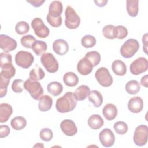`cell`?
Here are the masks:
<instances>
[{"mask_svg": "<svg viewBox=\"0 0 148 148\" xmlns=\"http://www.w3.org/2000/svg\"><path fill=\"white\" fill-rule=\"evenodd\" d=\"M77 99L72 92H67L57 99L56 108L57 110L62 113L73 110L77 105Z\"/></svg>", "mask_w": 148, "mask_h": 148, "instance_id": "cell-1", "label": "cell"}, {"mask_svg": "<svg viewBox=\"0 0 148 148\" xmlns=\"http://www.w3.org/2000/svg\"><path fill=\"white\" fill-rule=\"evenodd\" d=\"M139 49V43L135 39L127 40L120 47V54L124 58H129L134 56Z\"/></svg>", "mask_w": 148, "mask_h": 148, "instance_id": "cell-2", "label": "cell"}, {"mask_svg": "<svg viewBox=\"0 0 148 148\" xmlns=\"http://www.w3.org/2000/svg\"><path fill=\"white\" fill-rule=\"evenodd\" d=\"M24 88L30 94L31 97L38 100L43 94V89L40 83L38 81L32 80L31 79H28L24 82Z\"/></svg>", "mask_w": 148, "mask_h": 148, "instance_id": "cell-3", "label": "cell"}, {"mask_svg": "<svg viewBox=\"0 0 148 148\" xmlns=\"http://www.w3.org/2000/svg\"><path fill=\"white\" fill-rule=\"evenodd\" d=\"M65 15V24L68 28L73 29L77 28L79 26L80 23V17L71 6H68L66 7Z\"/></svg>", "mask_w": 148, "mask_h": 148, "instance_id": "cell-4", "label": "cell"}, {"mask_svg": "<svg viewBox=\"0 0 148 148\" xmlns=\"http://www.w3.org/2000/svg\"><path fill=\"white\" fill-rule=\"evenodd\" d=\"M40 62L49 73H55L58 69V62L53 54L50 53H43L40 57Z\"/></svg>", "mask_w": 148, "mask_h": 148, "instance_id": "cell-5", "label": "cell"}, {"mask_svg": "<svg viewBox=\"0 0 148 148\" xmlns=\"http://www.w3.org/2000/svg\"><path fill=\"white\" fill-rule=\"evenodd\" d=\"M34 61V57L30 52L20 50L16 54V64L23 68L27 69L29 68Z\"/></svg>", "mask_w": 148, "mask_h": 148, "instance_id": "cell-6", "label": "cell"}, {"mask_svg": "<svg viewBox=\"0 0 148 148\" xmlns=\"http://www.w3.org/2000/svg\"><path fill=\"white\" fill-rule=\"evenodd\" d=\"M148 127L146 125H139L135 130L133 140L134 143L138 146H142L147 142Z\"/></svg>", "mask_w": 148, "mask_h": 148, "instance_id": "cell-7", "label": "cell"}, {"mask_svg": "<svg viewBox=\"0 0 148 148\" xmlns=\"http://www.w3.org/2000/svg\"><path fill=\"white\" fill-rule=\"evenodd\" d=\"M95 77L98 83L104 87H109L113 83V77L105 67L98 69L95 73Z\"/></svg>", "mask_w": 148, "mask_h": 148, "instance_id": "cell-8", "label": "cell"}, {"mask_svg": "<svg viewBox=\"0 0 148 148\" xmlns=\"http://www.w3.org/2000/svg\"><path fill=\"white\" fill-rule=\"evenodd\" d=\"M31 27L35 35L39 38H45L49 35L50 30L40 18H34L31 21Z\"/></svg>", "mask_w": 148, "mask_h": 148, "instance_id": "cell-9", "label": "cell"}, {"mask_svg": "<svg viewBox=\"0 0 148 148\" xmlns=\"http://www.w3.org/2000/svg\"><path fill=\"white\" fill-rule=\"evenodd\" d=\"M148 69V62L145 57H139L134 60L130 65L131 73L134 75H138L146 72Z\"/></svg>", "mask_w": 148, "mask_h": 148, "instance_id": "cell-10", "label": "cell"}, {"mask_svg": "<svg viewBox=\"0 0 148 148\" xmlns=\"http://www.w3.org/2000/svg\"><path fill=\"white\" fill-rule=\"evenodd\" d=\"M99 139L101 143L106 147L112 146L115 142V136L111 130L104 128L99 134Z\"/></svg>", "mask_w": 148, "mask_h": 148, "instance_id": "cell-11", "label": "cell"}, {"mask_svg": "<svg viewBox=\"0 0 148 148\" xmlns=\"http://www.w3.org/2000/svg\"><path fill=\"white\" fill-rule=\"evenodd\" d=\"M17 46V43L15 39L5 34L0 35V47L5 52L8 53L15 50Z\"/></svg>", "mask_w": 148, "mask_h": 148, "instance_id": "cell-12", "label": "cell"}, {"mask_svg": "<svg viewBox=\"0 0 148 148\" xmlns=\"http://www.w3.org/2000/svg\"><path fill=\"white\" fill-rule=\"evenodd\" d=\"M60 128L66 136H72L77 132V128L73 121L69 119L63 120L60 124Z\"/></svg>", "mask_w": 148, "mask_h": 148, "instance_id": "cell-13", "label": "cell"}, {"mask_svg": "<svg viewBox=\"0 0 148 148\" xmlns=\"http://www.w3.org/2000/svg\"><path fill=\"white\" fill-rule=\"evenodd\" d=\"M93 67L91 61L84 57L77 63V70L80 75L85 76L90 74L92 72Z\"/></svg>", "mask_w": 148, "mask_h": 148, "instance_id": "cell-14", "label": "cell"}, {"mask_svg": "<svg viewBox=\"0 0 148 148\" xmlns=\"http://www.w3.org/2000/svg\"><path fill=\"white\" fill-rule=\"evenodd\" d=\"M143 108V101L142 99L139 96L132 97L128 101V108L129 110L132 113H139L142 111Z\"/></svg>", "mask_w": 148, "mask_h": 148, "instance_id": "cell-15", "label": "cell"}, {"mask_svg": "<svg viewBox=\"0 0 148 148\" xmlns=\"http://www.w3.org/2000/svg\"><path fill=\"white\" fill-rule=\"evenodd\" d=\"M53 49L57 54L62 56L68 53L69 50V45L66 40L62 39H58L53 42Z\"/></svg>", "mask_w": 148, "mask_h": 148, "instance_id": "cell-16", "label": "cell"}, {"mask_svg": "<svg viewBox=\"0 0 148 148\" xmlns=\"http://www.w3.org/2000/svg\"><path fill=\"white\" fill-rule=\"evenodd\" d=\"M62 10L63 6L62 2L59 1H54L50 4L47 15L53 18H58L61 17Z\"/></svg>", "mask_w": 148, "mask_h": 148, "instance_id": "cell-17", "label": "cell"}, {"mask_svg": "<svg viewBox=\"0 0 148 148\" xmlns=\"http://www.w3.org/2000/svg\"><path fill=\"white\" fill-rule=\"evenodd\" d=\"M13 113L12 106L6 103L0 104V123L6 122Z\"/></svg>", "mask_w": 148, "mask_h": 148, "instance_id": "cell-18", "label": "cell"}, {"mask_svg": "<svg viewBox=\"0 0 148 148\" xmlns=\"http://www.w3.org/2000/svg\"><path fill=\"white\" fill-rule=\"evenodd\" d=\"M102 113L107 120H113L117 115V109L114 104L108 103L103 107Z\"/></svg>", "mask_w": 148, "mask_h": 148, "instance_id": "cell-19", "label": "cell"}, {"mask_svg": "<svg viewBox=\"0 0 148 148\" xmlns=\"http://www.w3.org/2000/svg\"><path fill=\"white\" fill-rule=\"evenodd\" d=\"M53 105V99L48 95H42L39 98L38 108L41 112H47L50 110Z\"/></svg>", "mask_w": 148, "mask_h": 148, "instance_id": "cell-20", "label": "cell"}, {"mask_svg": "<svg viewBox=\"0 0 148 148\" xmlns=\"http://www.w3.org/2000/svg\"><path fill=\"white\" fill-rule=\"evenodd\" d=\"M112 69L117 76H124L127 72V66L125 63L120 60H116L112 62Z\"/></svg>", "mask_w": 148, "mask_h": 148, "instance_id": "cell-21", "label": "cell"}, {"mask_svg": "<svg viewBox=\"0 0 148 148\" xmlns=\"http://www.w3.org/2000/svg\"><path fill=\"white\" fill-rule=\"evenodd\" d=\"M104 124L102 117L99 114H92L88 119V125L92 130H99Z\"/></svg>", "mask_w": 148, "mask_h": 148, "instance_id": "cell-22", "label": "cell"}, {"mask_svg": "<svg viewBox=\"0 0 148 148\" xmlns=\"http://www.w3.org/2000/svg\"><path fill=\"white\" fill-rule=\"evenodd\" d=\"M63 81L68 87H75L79 83L78 76L72 72H68L63 76Z\"/></svg>", "mask_w": 148, "mask_h": 148, "instance_id": "cell-23", "label": "cell"}, {"mask_svg": "<svg viewBox=\"0 0 148 148\" xmlns=\"http://www.w3.org/2000/svg\"><path fill=\"white\" fill-rule=\"evenodd\" d=\"M126 3V8L128 14L132 17L137 16L139 11V1L127 0Z\"/></svg>", "mask_w": 148, "mask_h": 148, "instance_id": "cell-24", "label": "cell"}, {"mask_svg": "<svg viewBox=\"0 0 148 148\" xmlns=\"http://www.w3.org/2000/svg\"><path fill=\"white\" fill-rule=\"evenodd\" d=\"M88 100L96 108L101 106L103 103V97L100 92L97 90H92L90 92Z\"/></svg>", "mask_w": 148, "mask_h": 148, "instance_id": "cell-25", "label": "cell"}, {"mask_svg": "<svg viewBox=\"0 0 148 148\" xmlns=\"http://www.w3.org/2000/svg\"><path fill=\"white\" fill-rule=\"evenodd\" d=\"M90 89L86 85H81L76 88L74 94L77 101L84 100L89 95Z\"/></svg>", "mask_w": 148, "mask_h": 148, "instance_id": "cell-26", "label": "cell"}, {"mask_svg": "<svg viewBox=\"0 0 148 148\" xmlns=\"http://www.w3.org/2000/svg\"><path fill=\"white\" fill-rule=\"evenodd\" d=\"M47 91L53 96L59 95L63 90L62 85L58 82H51L47 86Z\"/></svg>", "mask_w": 148, "mask_h": 148, "instance_id": "cell-27", "label": "cell"}, {"mask_svg": "<svg viewBox=\"0 0 148 148\" xmlns=\"http://www.w3.org/2000/svg\"><path fill=\"white\" fill-rule=\"evenodd\" d=\"M10 125L13 129L16 131L21 130L24 128L27 125L26 119L22 116H17L12 119Z\"/></svg>", "mask_w": 148, "mask_h": 148, "instance_id": "cell-28", "label": "cell"}, {"mask_svg": "<svg viewBox=\"0 0 148 148\" xmlns=\"http://www.w3.org/2000/svg\"><path fill=\"white\" fill-rule=\"evenodd\" d=\"M45 76V72L38 65H36L35 67L33 68L29 72V79L32 80L39 81L42 80Z\"/></svg>", "mask_w": 148, "mask_h": 148, "instance_id": "cell-29", "label": "cell"}, {"mask_svg": "<svg viewBox=\"0 0 148 148\" xmlns=\"http://www.w3.org/2000/svg\"><path fill=\"white\" fill-rule=\"evenodd\" d=\"M31 49L37 56H40L47 50V46L45 42L37 40L33 43Z\"/></svg>", "mask_w": 148, "mask_h": 148, "instance_id": "cell-30", "label": "cell"}, {"mask_svg": "<svg viewBox=\"0 0 148 148\" xmlns=\"http://www.w3.org/2000/svg\"><path fill=\"white\" fill-rule=\"evenodd\" d=\"M140 89V85L137 80H131L128 82L125 85L126 91L131 95L137 94Z\"/></svg>", "mask_w": 148, "mask_h": 148, "instance_id": "cell-31", "label": "cell"}, {"mask_svg": "<svg viewBox=\"0 0 148 148\" xmlns=\"http://www.w3.org/2000/svg\"><path fill=\"white\" fill-rule=\"evenodd\" d=\"M102 34L109 39L116 38V27L111 24L105 25L102 29Z\"/></svg>", "mask_w": 148, "mask_h": 148, "instance_id": "cell-32", "label": "cell"}, {"mask_svg": "<svg viewBox=\"0 0 148 148\" xmlns=\"http://www.w3.org/2000/svg\"><path fill=\"white\" fill-rule=\"evenodd\" d=\"M85 57L91 61L94 67L99 64L101 58L100 54L97 51H92L87 53L85 55Z\"/></svg>", "mask_w": 148, "mask_h": 148, "instance_id": "cell-33", "label": "cell"}, {"mask_svg": "<svg viewBox=\"0 0 148 148\" xmlns=\"http://www.w3.org/2000/svg\"><path fill=\"white\" fill-rule=\"evenodd\" d=\"M81 44L85 48L92 47L96 44V39L91 35H84L81 39Z\"/></svg>", "mask_w": 148, "mask_h": 148, "instance_id": "cell-34", "label": "cell"}, {"mask_svg": "<svg viewBox=\"0 0 148 148\" xmlns=\"http://www.w3.org/2000/svg\"><path fill=\"white\" fill-rule=\"evenodd\" d=\"M29 30V24L24 21H21L17 23L15 26V31L18 35L27 34Z\"/></svg>", "mask_w": 148, "mask_h": 148, "instance_id": "cell-35", "label": "cell"}, {"mask_svg": "<svg viewBox=\"0 0 148 148\" xmlns=\"http://www.w3.org/2000/svg\"><path fill=\"white\" fill-rule=\"evenodd\" d=\"M113 128L116 132L119 135L125 134L128 129L127 124L122 121H119L114 123L113 125Z\"/></svg>", "mask_w": 148, "mask_h": 148, "instance_id": "cell-36", "label": "cell"}, {"mask_svg": "<svg viewBox=\"0 0 148 148\" xmlns=\"http://www.w3.org/2000/svg\"><path fill=\"white\" fill-rule=\"evenodd\" d=\"M36 39L35 37H34L31 35H27L23 36L21 39L20 42L23 46H24L25 48L31 49L32 47V46L33 43L36 41Z\"/></svg>", "mask_w": 148, "mask_h": 148, "instance_id": "cell-37", "label": "cell"}, {"mask_svg": "<svg viewBox=\"0 0 148 148\" xmlns=\"http://www.w3.org/2000/svg\"><path fill=\"white\" fill-rule=\"evenodd\" d=\"M12 64V55L6 52L0 53V67Z\"/></svg>", "mask_w": 148, "mask_h": 148, "instance_id": "cell-38", "label": "cell"}, {"mask_svg": "<svg viewBox=\"0 0 148 148\" xmlns=\"http://www.w3.org/2000/svg\"><path fill=\"white\" fill-rule=\"evenodd\" d=\"M10 79L1 76L0 79V97L3 98L6 95L7 88Z\"/></svg>", "mask_w": 148, "mask_h": 148, "instance_id": "cell-39", "label": "cell"}, {"mask_svg": "<svg viewBox=\"0 0 148 148\" xmlns=\"http://www.w3.org/2000/svg\"><path fill=\"white\" fill-rule=\"evenodd\" d=\"M39 136L40 139L43 141L49 142L52 139L53 137V133L50 128H45L40 130Z\"/></svg>", "mask_w": 148, "mask_h": 148, "instance_id": "cell-40", "label": "cell"}, {"mask_svg": "<svg viewBox=\"0 0 148 148\" xmlns=\"http://www.w3.org/2000/svg\"><path fill=\"white\" fill-rule=\"evenodd\" d=\"M24 82L21 79H16L12 84V89L16 93H20L24 88Z\"/></svg>", "mask_w": 148, "mask_h": 148, "instance_id": "cell-41", "label": "cell"}, {"mask_svg": "<svg viewBox=\"0 0 148 148\" xmlns=\"http://www.w3.org/2000/svg\"><path fill=\"white\" fill-rule=\"evenodd\" d=\"M128 35L127 29L123 25H117L116 27V38L123 39Z\"/></svg>", "mask_w": 148, "mask_h": 148, "instance_id": "cell-42", "label": "cell"}, {"mask_svg": "<svg viewBox=\"0 0 148 148\" xmlns=\"http://www.w3.org/2000/svg\"><path fill=\"white\" fill-rule=\"evenodd\" d=\"M15 73H16V69L13 66L11 68H9L8 69H1L0 75L5 78L10 79L12 77H13L15 75Z\"/></svg>", "mask_w": 148, "mask_h": 148, "instance_id": "cell-43", "label": "cell"}, {"mask_svg": "<svg viewBox=\"0 0 148 148\" xmlns=\"http://www.w3.org/2000/svg\"><path fill=\"white\" fill-rule=\"evenodd\" d=\"M47 21L48 23L53 27H60L62 24V17L61 16L58 18H53L49 16V15H47L46 17Z\"/></svg>", "mask_w": 148, "mask_h": 148, "instance_id": "cell-44", "label": "cell"}, {"mask_svg": "<svg viewBox=\"0 0 148 148\" xmlns=\"http://www.w3.org/2000/svg\"><path fill=\"white\" fill-rule=\"evenodd\" d=\"M10 130L9 126L6 125H1L0 126V137L1 138L6 137L10 134Z\"/></svg>", "mask_w": 148, "mask_h": 148, "instance_id": "cell-45", "label": "cell"}, {"mask_svg": "<svg viewBox=\"0 0 148 148\" xmlns=\"http://www.w3.org/2000/svg\"><path fill=\"white\" fill-rule=\"evenodd\" d=\"M27 2L28 3H29L32 6L38 8L42 5V4L45 2V1L43 0H27Z\"/></svg>", "mask_w": 148, "mask_h": 148, "instance_id": "cell-46", "label": "cell"}, {"mask_svg": "<svg viewBox=\"0 0 148 148\" xmlns=\"http://www.w3.org/2000/svg\"><path fill=\"white\" fill-rule=\"evenodd\" d=\"M147 34H145L142 38V42L143 44V49L146 54H147Z\"/></svg>", "mask_w": 148, "mask_h": 148, "instance_id": "cell-47", "label": "cell"}, {"mask_svg": "<svg viewBox=\"0 0 148 148\" xmlns=\"http://www.w3.org/2000/svg\"><path fill=\"white\" fill-rule=\"evenodd\" d=\"M94 2L97 6L99 7H103L106 5L108 1L107 0H100V1L97 0V1H94Z\"/></svg>", "mask_w": 148, "mask_h": 148, "instance_id": "cell-48", "label": "cell"}, {"mask_svg": "<svg viewBox=\"0 0 148 148\" xmlns=\"http://www.w3.org/2000/svg\"><path fill=\"white\" fill-rule=\"evenodd\" d=\"M147 75H145L143 76L141 80H140V84L141 85H142L143 86L145 87H147V84H148V82H147Z\"/></svg>", "mask_w": 148, "mask_h": 148, "instance_id": "cell-49", "label": "cell"}, {"mask_svg": "<svg viewBox=\"0 0 148 148\" xmlns=\"http://www.w3.org/2000/svg\"><path fill=\"white\" fill-rule=\"evenodd\" d=\"M34 147H43V145L41 143H38V144L35 145Z\"/></svg>", "mask_w": 148, "mask_h": 148, "instance_id": "cell-50", "label": "cell"}]
</instances>
